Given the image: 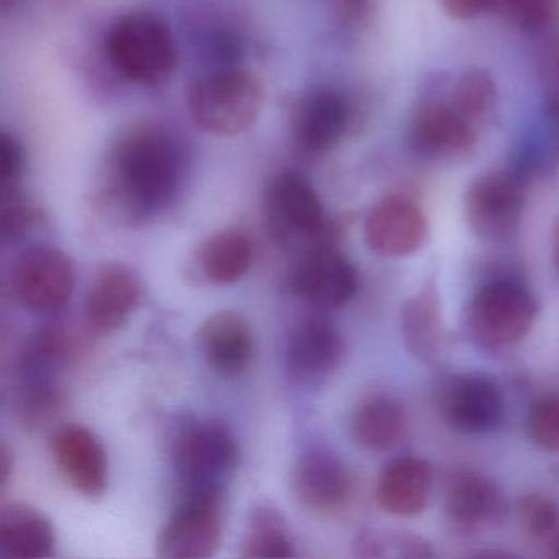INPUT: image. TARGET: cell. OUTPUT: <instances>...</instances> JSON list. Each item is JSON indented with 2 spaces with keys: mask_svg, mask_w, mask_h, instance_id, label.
<instances>
[{
  "mask_svg": "<svg viewBox=\"0 0 559 559\" xmlns=\"http://www.w3.org/2000/svg\"><path fill=\"white\" fill-rule=\"evenodd\" d=\"M109 195L117 207L133 218L165 209L181 179V156L171 139L142 132L120 143L114 156Z\"/></svg>",
  "mask_w": 559,
  "mask_h": 559,
  "instance_id": "1",
  "label": "cell"
},
{
  "mask_svg": "<svg viewBox=\"0 0 559 559\" xmlns=\"http://www.w3.org/2000/svg\"><path fill=\"white\" fill-rule=\"evenodd\" d=\"M260 78L240 70H221L204 78L189 93V112L207 133L235 136L253 127L263 107Z\"/></svg>",
  "mask_w": 559,
  "mask_h": 559,
  "instance_id": "2",
  "label": "cell"
},
{
  "mask_svg": "<svg viewBox=\"0 0 559 559\" xmlns=\"http://www.w3.org/2000/svg\"><path fill=\"white\" fill-rule=\"evenodd\" d=\"M107 55L127 80L142 86L165 83L175 70L176 45L168 25L152 14L119 19L107 35Z\"/></svg>",
  "mask_w": 559,
  "mask_h": 559,
  "instance_id": "3",
  "label": "cell"
},
{
  "mask_svg": "<svg viewBox=\"0 0 559 559\" xmlns=\"http://www.w3.org/2000/svg\"><path fill=\"white\" fill-rule=\"evenodd\" d=\"M538 304L523 284L496 280L484 284L467 307L471 335L484 348L503 349L522 342L535 325Z\"/></svg>",
  "mask_w": 559,
  "mask_h": 559,
  "instance_id": "4",
  "label": "cell"
},
{
  "mask_svg": "<svg viewBox=\"0 0 559 559\" xmlns=\"http://www.w3.org/2000/svg\"><path fill=\"white\" fill-rule=\"evenodd\" d=\"M224 538L222 487L185 490L182 502L159 532L158 555L171 559L211 558Z\"/></svg>",
  "mask_w": 559,
  "mask_h": 559,
  "instance_id": "5",
  "label": "cell"
},
{
  "mask_svg": "<svg viewBox=\"0 0 559 559\" xmlns=\"http://www.w3.org/2000/svg\"><path fill=\"white\" fill-rule=\"evenodd\" d=\"M266 217L273 234L284 243L319 247L333 243L336 228L326 221L316 189L299 173L277 176L266 195Z\"/></svg>",
  "mask_w": 559,
  "mask_h": 559,
  "instance_id": "6",
  "label": "cell"
},
{
  "mask_svg": "<svg viewBox=\"0 0 559 559\" xmlns=\"http://www.w3.org/2000/svg\"><path fill=\"white\" fill-rule=\"evenodd\" d=\"M173 463L185 490L222 487L238 463V444L221 421H192L173 440Z\"/></svg>",
  "mask_w": 559,
  "mask_h": 559,
  "instance_id": "7",
  "label": "cell"
},
{
  "mask_svg": "<svg viewBox=\"0 0 559 559\" xmlns=\"http://www.w3.org/2000/svg\"><path fill=\"white\" fill-rule=\"evenodd\" d=\"M479 130L448 99V90L427 91L408 120V143L418 155L433 159L467 158L476 148Z\"/></svg>",
  "mask_w": 559,
  "mask_h": 559,
  "instance_id": "8",
  "label": "cell"
},
{
  "mask_svg": "<svg viewBox=\"0 0 559 559\" xmlns=\"http://www.w3.org/2000/svg\"><path fill=\"white\" fill-rule=\"evenodd\" d=\"M525 207L523 179L513 171L487 173L464 194L467 227L483 240H500L515 230Z\"/></svg>",
  "mask_w": 559,
  "mask_h": 559,
  "instance_id": "9",
  "label": "cell"
},
{
  "mask_svg": "<svg viewBox=\"0 0 559 559\" xmlns=\"http://www.w3.org/2000/svg\"><path fill=\"white\" fill-rule=\"evenodd\" d=\"M76 273L71 258L53 247L24 251L14 267L19 300L35 313H55L73 296Z\"/></svg>",
  "mask_w": 559,
  "mask_h": 559,
  "instance_id": "10",
  "label": "cell"
},
{
  "mask_svg": "<svg viewBox=\"0 0 559 559\" xmlns=\"http://www.w3.org/2000/svg\"><path fill=\"white\" fill-rule=\"evenodd\" d=\"M440 412L453 430L467 435L486 433L502 421L506 399L492 378L483 372H467L443 382Z\"/></svg>",
  "mask_w": 559,
  "mask_h": 559,
  "instance_id": "11",
  "label": "cell"
},
{
  "mask_svg": "<svg viewBox=\"0 0 559 559\" xmlns=\"http://www.w3.org/2000/svg\"><path fill=\"white\" fill-rule=\"evenodd\" d=\"M294 293L320 309L345 306L358 290V273L335 243L309 248L294 270Z\"/></svg>",
  "mask_w": 559,
  "mask_h": 559,
  "instance_id": "12",
  "label": "cell"
},
{
  "mask_svg": "<svg viewBox=\"0 0 559 559\" xmlns=\"http://www.w3.org/2000/svg\"><path fill=\"white\" fill-rule=\"evenodd\" d=\"M428 237V221L420 205L405 194H389L376 202L365 221L368 247L382 257L417 253Z\"/></svg>",
  "mask_w": 559,
  "mask_h": 559,
  "instance_id": "13",
  "label": "cell"
},
{
  "mask_svg": "<svg viewBox=\"0 0 559 559\" xmlns=\"http://www.w3.org/2000/svg\"><path fill=\"white\" fill-rule=\"evenodd\" d=\"M143 299L142 280L126 264H104L91 281L84 302L94 332L109 335L129 323Z\"/></svg>",
  "mask_w": 559,
  "mask_h": 559,
  "instance_id": "14",
  "label": "cell"
},
{
  "mask_svg": "<svg viewBox=\"0 0 559 559\" xmlns=\"http://www.w3.org/2000/svg\"><path fill=\"white\" fill-rule=\"evenodd\" d=\"M343 355L345 340L325 317H302L287 333V368L300 381H319L332 374L342 362Z\"/></svg>",
  "mask_w": 559,
  "mask_h": 559,
  "instance_id": "15",
  "label": "cell"
},
{
  "mask_svg": "<svg viewBox=\"0 0 559 559\" xmlns=\"http://www.w3.org/2000/svg\"><path fill=\"white\" fill-rule=\"evenodd\" d=\"M55 460L68 483L86 497H100L107 489L109 463L99 438L83 425L68 424L51 438Z\"/></svg>",
  "mask_w": 559,
  "mask_h": 559,
  "instance_id": "16",
  "label": "cell"
},
{
  "mask_svg": "<svg viewBox=\"0 0 559 559\" xmlns=\"http://www.w3.org/2000/svg\"><path fill=\"white\" fill-rule=\"evenodd\" d=\"M444 513L460 532H476L502 520L506 500L490 477L476 471H456L444 489Z\"/></svg>",
  "mask_w": 559,
  "mask_h": 559,
  "instance_id": "17",
  "label": "cell"
},
{
  "mask_svg": "<svg viewBox=\"0 0 559 559\" xmlns=\"http://www.w3.org/2000/svg\"><path fill=\"white\" fill-rule=\"evenodd\" d=\"M293 490L300 503L313 512L342 509L352 493V477L345 464L329 451L312 450L297 460Z\"/></svg>",
  "mask_w": 559,
  "mask_h": 559,
  "instance_id": "18",
  "label": "cell"
},
{
  "mask_svg": "<svg viewBox=\"0 0 559 559\" xmlns=\"http://www.w3.org/2000/svg\"><path fill=\"white\" fill-rule=\"evenodd\" d=\"M433 467L420 456L389 461L376 483V500L384 512L397 516L417 515L430 500Z\"/></svg>",
  "mask_w": 559,
  "mask_h": 559,
  "instance_id": "19",
  "label": "cell"
},
{
  "mask_svg": "<svg viewBox=\"0 0 559 559\" xmlns=\"http://www.w3.org/2000/svg\"><path fill=\"white\" fill-rule=\"evenodd\" d=\"M198 342L205 361L221 374H240L253 359V332L240 313L230 310L209 317L199 329Z\"/></svg>",
  "mask_w": 559,
  "mask_h": 559,
  "instance_id": "20",
  "label": "cell"
},
{
  "mask_svg": "<svg viewBox=\"0 0 559 559\" xmlns=\"http://www.w3.org/2000/svg\"><path fill=\"white\" fill-rule=\"evenodd\" d=\"M402 338L412 356L425 365H437L444 352V326L440 294L435 281H427L405 302L401 313Z\"/></svg>",
  "mask_w": 559,
  "mask_h": 559,
  "instance_id": "21",
  "label": "cell"
},
{
  "mask_svg": "<svg viewBox=\"0 0 559 559\" xmlns=\"http://www.w3.org/2000/svg\"><path fill=\"white\" fill-rule=\"evenodd\" d=\"M349 122L352 110L345 97L332 90L313 91L297 112V143L307 152H325L345 135Z\"/></svg>",
  "mask_w": 559,
  "mask_h": 559,
  "instance_id": "22",
  "label": "cell"
},
{
  "mask_svg": "<svg viewBox=\"0 0 559 559\" xmlns=\"http://www.w3.org/2000/svg\"><path fill=\"white\" fill-rule=\"evenodd\" d=\"M57 536L50 520L34 507L12 503L0 512V556L11 559L48 558Z\"/></svg>",
  "mask_w": 559,
  "mask_h": 559,
  "instance_id": "23",
  "label": "cell"
},
{
  "mask_svg": "<svg viewBox=\"0 0 559 559\" xmlns=\"http://www.w3.org/2000/svg\"><path fill=\"white\" fill-rule=\"evenodd\" d=\"M407 431V412L391 395H371L353 414V438L359 447L372 453L394 450L405 440Z\"/></svg>",
  "mask_w": 559,
  "mask_h": 559,
  "instance_id": "24",
  "label": "cell"
},
{
  "mask_svg": "<svg viewBox=\"0 0 559 559\" xmlns=\"http://www.w3.org/2000/svg\"><path fill=\"white\" fill-rule=\"evenodd\" d=\"M253 243L241 230H222L202 243L199 267L215 284L238 283L253 263Z\"/></svg>",
  "mask_w": 559,
  "mask_h": 559,
  "instance_id": "25",
  "label": "cell"
},
{
  "mask_svg": "<svg viewBox=\"0 0 559 559\" xmlns=\"http://www.w3.org/2000/svg\"><path fill=\"white\" fill-rule=\"evenodd\" d=\"M76 353L73 335L58 326L37 330L25 343L21 356V379L55 381L58 372Z\"/></svg>",
  "mask_w": 559,
  "mask_h": 559,
  "instance_id": "26",
  "label": "cell"
},
{
  "mask_svg": "<svg viewBox=\"0 0 559 559\" xmlns=\"http://www.w3.org/2000/svg\"><path fill=\"white\" fill-rule=\"evenodd\" d=\"M293 536L280 510L261 506L251 512L241 542L245 558H293Z\"/></svg>",
  "mask_w": 559,
  "mask_h": 559,
  "instance_id": "27",
  "label": "cell"
},
{
  "mask_svg": "<svg viewBox=\"0 0 559 559\" xmlns=\"http://www.w3.org/2000/svg\"><path fill=\"white\" fill-rule=\"evenodd\" d=\"M448 99L467 122L479 130L492 119L499 100V90L489 71L473 68L464 71L456 83L448 90Z\"/></svg>",
  "mask_w": 559,
  "mask_h": 559,
  "instance_id": "28",
  "label": "cell"
},
{
  "mask_svg": "<svg viewBox=\"0 0 559 559\" xmlns=\"http://www.w3.org/2000/svg\"><path fill=\"white\" fill-rule=\"evenodd\" d=\"M356 548L361 556H394V558H431L433 546L424 536L408 530H371L361 533Z\"/></svg>",
  "mask_w": 559,
  "mask_h": 559,
  "instance_id": "29",
  "label": "cell"
},
{
  "mask_svg": "<svg viewBox=\"0 0 559 559\" xmlns=\"http://www.w3.org/2000/svg\"><path fill=\"white\" fill-rule=\"evenodd\" d=\"M61 407V392L55 381L21 379L17 414L25 427L38 428L51 420Z\"/></svg>",
  "mask_w": 559,
  "mask_h": 559,
  "instance_id": "30",
  "label": "cell"
},
{
  "mask_svg": "<svg viewBox=\"0 0 559 559\" xmlns=\"http://www.w3.org/2000/svg\"><path fill=\"white\" fill-rule=\"evenodd\" d=\"M493 8L525 34L546 31L558 14V0H496Z\"/></svg>",
  "mask_w": 559,
  "mask_h": 559,
  "instance_id": "31",
  "label": "cell"
},
{
  "mask_svg": "<svg viewBox=\"0 0 559 559\" xmlns=\"http://www.w3.org/2000/svg\"><path fill=\"white\" fill-rule=\"evenodd\" d=\"M519 520L533 538H549L559 528V506L542 493H530L520 500Z\"/></svg>",
  "mask_w": 559,
  "mask_h": 559,
  "instance_id": "32",
  "label": "cell"
},
{
  "mask_svg": "<svg viewBox=\"0 0 559 559\" xmlns=\"http://www.w3.org/2000/svg\"><path fill=\"white\" fill-rule=\"evenodd\" d=\"M532 440L542 450L559 453V394L543 395L535 402L528 415Z\"/></svg>",
  "mask_w": 559,
  "mask_h": 559,
  "instance_id": "33",
  "label": "cell"
},
{
  "mask_svg": "<svg viewBox=\"0 0 559 559\" xmlns=\"http://www.w3.org/2000/svg\"><path fill=\"white\" fill-rule=\"evenodd\" d=\"M35 211L22 201L17 191L4 192L2 205V237L4 240H19L24 237L35 222Z\"/></svg>",
  "mask_w": 559,
  "mask_h": 559,
  "instance_id": "34",
  "label": "cell"
},
{
  "mask_svg": "<svg viewBox=\"0 0 559 559\" xmlns=\"http://www.w3.org/2000/svg\"><path fill=\"white\" fill-rule=\"evenodd\" d=\"M24 171V148L14 135L2 133L0 140V179L2 192L17 191Z\"/></svg>",
  "mask_w": 559,
  "mask_h": 559,
  "instance_id": "35",
  "label": "cell"
},
{
  "mask_svg": "<svg viewBox=\"0 0 559 559\" xmlns=\"http://www.w3.org/2000/svg\"><path fill=\"white\" fill-rule=\"evenodd\" d=\"M332 5L342 24L365 27L374 17L378 0H332Z\"/></svg>",
  "mask_w": 559,
  "mask_h": 559,
  "instance_id": "36",
  "label": "cell"
},
{
  "mask_svg": "<svg viewBox=\"0 0 559 559\" xmlns=\"http://www.w3.org/2000/svg\"><path fill=\"white\" fill-rule=\"evenodd\" d=\"M209 53L218 64H234L240 57V41L235 40L231 35L217 34L209 41Z\"/></svg>",
  "mask_w": 559,
  "mask_h": 559,
  "instance_id": "37",
  "label": "cell"
},
{
  "mask_svg": "<svg viewBox=\"0 0 559 559\" xmlns=\"http://www.w3.org/2000/svg\"><path fill=\"white\" fill-rule=\"evenodd\" d=\"M440 2L448 15L467 21L492 8L496 0H440Z\"/></svg>",
  "mask_w": 559,
  "mask_h": 559,
  "instance_id": "38",
  "label": "cell"
},
{
  "mask_svg": "<svg viewBox=\"0 0 559 559\" xmlns=\"http://www.w3.org/2000/svg\"><path fill=\"white\" fill-rule=\"evenodd\" d=\"M0 466H2V486H5V484L9 483V473H11V456H9L8 448H2V463H0Z\"/></svg>",
  "mask_w": 559,
  "mask_h": 559,
  "instance_id": "39",
  "label": "cell"
},
{
  "mask_svg": "<svg viewBox=\"0 0 559 559\" xmlns=\"http://www.w3.org/2000/svg\"><path fill=\"white\" fill-rule=\"evenodd\" d=\"M552 257H555L556 270L559 273V224L555 231V241H552Z\"/></svg>",
  "mask_w": 559,
  "mask_h": 559,
  "instance_id": "40",
  "label": "cell"
},
{
  "mask_svg": "<svg viewBox=\"0 0 559 559\" xmlns=\"http://www.w3.org/2000/svg\"><path fill=\"white\" fill-rule=\"evenodd\" d=\"M552 556L559 558V535L556 536L555 542H552Z\"/></svg>",
  "mask_w": 559,
  "mask_h": 559,
  "instance_id": "41",
  "label": "cell"
}]
</instances>
